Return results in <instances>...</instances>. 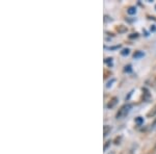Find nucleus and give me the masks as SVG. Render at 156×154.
Here are the masks:
<instances>
[{"label":"nucleus","instance_id":"f257e3e1","mask_svg":"<svg viewBox=\"0 0 156 154\" xmlns=\"http://www.w3.org/2000/svg\"><path fill=\"white\" fill-rule=\"evenodd\" d=\"M131 108H132V105L129 104V103H127V104H124L119 109V112L117 113V115H115V118H117V119H122V118L126 117L128 113H129L130 110H131Z\"/></svg>","mask_w":156,"mask_h":154},{"label":"nucleus","instance_id":"f03ea898","mask_svg":"<svg viewBox=\"0 0 156 154\" xmlns=\"http://www.w3.org/2000/svg\"><path fill=\"white\" fill-rule=\"evenodd\" d=\"M118 101H119V99H118V97H112V99L109 100V102L107 103L106 107L107 108H114L115 105L118 104Z\"/></svg>","mask_w":156,"mask_h":154},{"label":"nucleus","instance_id":"7ed1b4c3","mask_svg":"<svg viewBox=\"0 0 156 154\" xmlns=\"http://www.w3.org/2000/svg\"><path fill=\"white\" fill-rule=\"evenodd\" d=\"M110 131H112V127L109 125H104V127H103V136L106 138Z\"/></svg>","mask_w":156,"mask_h":154},{"label":"nucleus","instance_id":"20e7f679","mask_svg":"<svg viewBox=\"0 0 156 154\" xmlns=\"http://www.w3.org/2000/svg\"><path fill=\"white\" fill-rule=\"evenodd\" d=\"M117 31L119 32V34H125V32H127V26L119 25V26L117 27Z\"/></svg>","mask_w":156,"mask_h":154},{"label":"nucleus","instance_id":"39448f33","mask_svg":"<svg viewBox=\"0 0 156 154\" xmlns=\"http://www.w3.org/2000/svg\"><path fill=\"white\" fill-rule=\"evenodd\" d=\"M155 116H156V104L154 105V106H153L152 109H151L150 112L147 113V117L148 118H152V117H155Z\"/></svg>","mask_w":156,"mask_h":154},{"label":"nucleus","instance_id":"423d86ee","mask_svg":"<svg viewBox=\"0 0 156 154\" xmlns=\"http://www.w3.org/2000/svg\"><path fill=\"white\" fill-rule=\"evenodd\" d=\"M145 55V53L143 51H135L134 54H133V57H134L135 59H140V57H143Z\"/></svg>","mask_w":156,"mask_h":154},{"label":"nucleus","instance_id":"0eeeda50","mask_svg":"<svg viewBox=\"0 0 156 154\" xmlns=\"http://www.w3.org/2000/svg\"><path fill=\"white\" fill-rule=\"evenodd\" d=\"M127 13H128V15H130V16H132V15H135V14H136V7L130 6L129 9H127Z\"/></svg>","mask_w":156,"mask_h":154},{"label":"nucleus","instance_id":"6e6552de","mask_svg":"<svg viewBox=\"0 0 156 154\" xmlns=\"http://www.w3.org/2000/svg\"><path fill=\"white\" fill-rule=\"evenodd\" d=\"M135 123H136L137 125H142L143 123H144V119H143L142 117H137V118H135Z\"/></svg>","mask_w":156,"mask_h":154},{"label":"nucleus","instance_id":"1a4fd4ad","mask_svg":"<svg viewBox=\"0 0 156 154\" xmlns=\"http://www.w3.org/2000/svg\"><path fill=\"white\" fill-rule=\"evenodd\" d=\"M124 72H126V73H130V72H132V67H131V65H127V66H125V68H124Z\"/></svg>","mask_w":156,"mask_h":154},{"label":"nucleus","instance_id":"9d476101","mask_svg":"<svg viewBox=\"0 0 156 154\" xmlns=\"http://www.w3.org/2000/svg\"><path fill=\"white\" fill-rule=\"evenodd\" d=\"M130 50L128 49V48H126V49H123L122 51H121V55H123V56H126V55L129 54Z\"/></svg>","mask_w":156,"mask_h":154},{"label":"nucleus","instance_id":"9b49d317","mask_svg":"<svg viewBox=\"0 0 156 154\" xmlns=\"http://www.w3.org/2000/svg\"><path fill=\"white\" fill-rule=\"evenodd\" d=\"M115 81V78H112V79L110 80V81H108V82H107V84H106V88H107V89H109V88L112 87V83H114Z\"/></svg>","mask_w":156,"mask_h":154},{"label":"nucleus","instance_id":"f8f14e48","mask_svg":"<svg viewBox=\"0 0 156 154\" xmlns=\"http://www.w3.org/2000/svg\"><path fill=\"white\" fill-rule=\"evenodd\" d=\"M137 37H138V34H136V32H135V34H130V36H129V39H136Z\"/></svg>","mask_w":156,"mask_h":154},{"label":"nucleus","instance_id":"ddd939ff","mask_svg":"<svg viewBox=\"0 0 156 154\" xmlns=\"http://www.w3.org/2000/svg\"><path fill=\"white\" fill-rule=\"evenodd\" d=\"M110 143H112V141H107L106 144H105V145H104V150H106V149L108 148V146L110 145Z\"/></svg>","mask_w":156,"mask_h":154},{"label":"nucleus","instance_id":"4468645a","mask_svg":"<svg viewBox=\"0 0 156 154\" xmlns=\"http://www.w3.org/2000/svg\"><path fill=\"white\" fill-rule=\"evenodd\" d=\"M121 47V45H117V46H114V47H112V48H109L110 50H115V49H118V48H120Z\"/></svg>","mask_w":156,"mask_h":154},{"label":"nucleus","instance_id":"2eb2a0df","mask_svg":"<svg viewBox=\"0 0 156 154\" xmlns=\"http://www.w3.org/2000/svg\"><path fill=\"white\" fill-rule=\"evenodd\" d=\"M151 31H156V27L154 25H152V27H151Z\"/></svg>","mask_w":156,"mask_h":154},{"label":"nucleus","instance_id":"dca6fc26","mask_svg":"<svg viewBox=\"0 0 156 154\" xmlns=\"http://www.w3.org/2000/svg\"><path fill=\"white\" fill-rule=\"evenodd\" d=\"M108 154H115V151H110V152L108 153Z\"/></svg>","mask_w":156,"mask_h":154},{"label":"nucleus","instance_id":"f3484780","mask_svg":"<svg viewBox=\"0 0 156 154\" xmlns=\"http://www.w3.org/2000/svg\"><path fill=\"white\" fill-rule=\"evenodd\" d=\"M154 151H156V145H155V147H154Z\"/></svg>","mask_w":156,"mask_h":154},{"label":"nucleus","instance_id":"a211bd4d","mask_svg":"<svg viewBox=\"0 0 156 154\" xmlns=\"http://www.w3.org/2000/svg\"><path fill=\"white\" fill-rule=\"evenodd\" d=\"M155 9H156V5H155Z\"/></svg>","mask_w":156,"mask_h":154}]
</instances>
